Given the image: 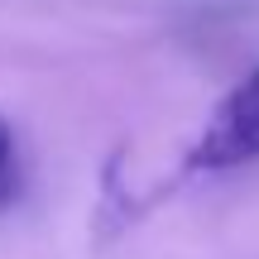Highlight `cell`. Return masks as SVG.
Returning <instances> with one entry per match:
<instances>
[{"label":"cell","mask_w":259,"mask_h":259,"mask_svg":"<svg viewBox=\"0 0 259 259\" xmlns=\"http://www.w3.org/2000/svg\"><path fill=\"white\" fill-rule=\"evenodd\" d=\"M254 158H259V67L216 101L211 120L187 149L183 168L187 173H226V168H245Z\"/></svg>","instance_id":"1"},{"label":"cell","mask_w":259,"mask_h":259,"mask_svg":"<svg viewBox=\"0 0 259 259\" xmlns=\"http://www.w3.org/2000/svg\"><path fill=\"white\" fill-rule=\"evenodd\" d=\"M24 192V163H19V139H15V125L0 115V211L19 202Z\"/></svg>","instance_id":"2"}]
</instances>
